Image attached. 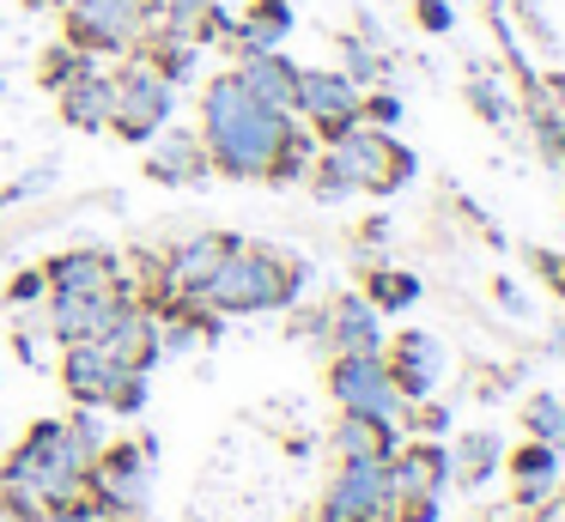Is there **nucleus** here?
Returning <instances> with one entry per match:
<instances>
[{
  "mask_svg": "<svg viewBox=\"0 0 565 522\" xmlns=\"http://www.w3.org/2000/svg\"><path fill=\"white\" fill-rule=\"evenodd\" d=\"M292 291H298V267L286 255L232 243L195 298L213 303V310H280V303H292Z\"/></svg>",
  "mask_w": 565,
  "mask_h": 522,
  "instance_id": "nucleus-3",
  "label": "nucleus"
},
{
  "mask_svg": "<svg viewBox=\"0 0 565 522\" xmlns=\"http://www.w3.org/2000/svg\"><path fill=\"white\" fill-rule=\"evenodd\" d=\"M329 388L347 413H371V419H390V425H395V413H402V395H395V383H390L383 352H341L334 371H329Z\"/></svg>",
  "mask_w": 565,
  "mask_h": 522,
  "instance_id": "nucleus-7",
  "label": "nucleus"
},
{
  "mask_svg": "<svg viewBox=\"0 0 565 522\" xmlns=\"http://www.w3.org/2000/svg\"><path fill=\"white\" fill-rule=\"evenodd\" d=\"M511 473H516V492L523 498H541L553 486V473H559V456H553V444H529V449H516Z\"/></svg>",
  "mask_w": 565,
  "mask_h": 522,
  "instance_id": "nucleus-19",
  "label": "nucleus"
},
{
  "mask_svg": "<svg viewBox=\"0 0 565 522\" xmlns=\"http://www.w3.org/2000/svg\"><path fill=\"white\" fill-rule=\"evenodd\" d=\"M292 128V109L249 97L237 73H220L201 92V146H207V164H220L225 177H268Z\"/></svg>",
  "mask_w": 565,
  "mask_h": 522,
  "instance_id": "nucleus-1",
  "label": "nucleus"
},
{
  "mask_svg": "<svg viewBox=\"0 0 565 522\" xmlns=\"http://www.w3.org/2000/svg\"><path fill=\"white\" fill-rule=\"evenodd\" d=\"M147 170L159 182H201L207 177V146H201L195 128H171V134H152V152H147Z\"/></svg>",
  "mask_w": 565,
  "mask_h": 522,
  "instance_id": "nucleus-12",
  "label": "nucleus"
},
{
  "mask_svg": "<svg viewBox=\"0 0 565 522\" xmlns=\"http://www.w3.org/2000/svg\"><path fill=\"white\" fill-rule=\"evenodd\" d=\"M541 274H547V286L565 298V255H541Z\"/></svg>",
  "mask_w": 565,
  "mask_h": 522,
  "instance_id": "nucleus-26",
  "label": "nucleus"
},
{
  "mask_svg": "<svg viewBox=\"0 0 565 522\" xmlns=\"http://www.w3.org/2000/svg\"><path fill=\"white\" fill-rule=\"evenodd\" d=\"M298 61L286 55V49H256V55H244V67H237V79H244V92L249 97H262V104H274V109H292V97H298Z\"/></svg>",
  "mask_w": 565,
  "mask_h": 522,
  "instance_id": "nucleus-10",
  "label": "nucleus"
},
{
  "mask_svg": "<svg viewBox=\"0 0 565 522\" xmlns=\"http://www.w3.org/2000/svg\"><path fill=\"white\" fill-rule=\"evenodd\" d=\"M292 36V0H249V12L225 31V43L237 55H256V49H280Z\"/></svg>",
  "mask_w": 565,
  "mask_h": 522,
  "instance_id": "nucleus-13",
  "label": "nucleus"
},
{
  "mask_svg": "<svg viewBox=\"0 0 565 522\" xmlns=\"http://www.w3.org/2000/svg\"><path fill=\"white\" fill-rule=\"evenodd\" d=\"M444 456H450V468H456V480H462V486H480L492 468H499V437H492V432H468L462 444L444 449Z\"/></svg>",
  "mask_w": 565,
  "mask_h": 522,
  "instance_id": "nucleus-18",
  "label": "nucleus"
},
{
  "mask_svg": "<svg viewBox=\"0 0 565 522\" xmlns=\"http://www.w3.org/2000/svg\"><path fill=\"white\" fill-rule=\"evenodd\" d=\"M43 291H50V279H43V274H25V279L13 286V298L25 303V298H43Z\"/></svg>",
  "mask_w": 565,
  "mask_h": 522,
  "instance_id": "nucleus-27",
  "label": "nucleus"
},
{
  "mask_svg": "<svg viewBox=\"0 0 565 522\" xmlns=\"http://www.w3.org/2000/svg\"><path fill=\"white\" fill-rule=\"evenodd\" d=\"M50 291H116V255L104 249H74V255H55L43 267Z\"/></svg>",
  "mask_w": 565,
  "mask_h": 522,
  "instance_id": "nucleus-14",
  "label": "nucleus"
},
{
  "mask_svg": "<svg viewBox=\"0 0 565 522\" xmlns=\"http://www.w3.org/2000/svg\"><path fill=\"white\" fill-rule=\"evenodd\" d=\"M523 419H529V437H535V444H565V401L559 395H535Z\"/></svg>",
  "mask_w": 565,
  "mask_h": 522,
  "instance_id": "nucleus-21",
  "label": "nucleus"
},
{
  "mask_svg": "<svg viewBox=\"0 0 565 522\" xmlns=\"http://www.w3.org/2000/svg\"><path fill=\"white\" fill-rule=\"evenodd\" d=\"M164 0H62L67 43H79L86 55H135L147 49V36L159 31Z\"/></svg>",
  "mask_w": 565,
  "mask_h": 522,
  "instance_id": "nucleus-4",
  "label": "nucleus"
},
{
  "mask_svg": "<svg viewBox=\"0 0 565 522\" xmlns=\"http://www.w3.org/2000/svg\"><path fill=\"white\" fill-rule=\"evenodd\" d=\"M468 104H475L480 116L492 121V128H499V121H511V97H504L499 85L487 79V73H480V79H468Z\"/></svg>",
  "mask_w": 565,
  "mask_h": 522,
  "instance_id": "nucleus-24",
  "label": "nucleus"
},
{
  "mask_svg": "<svg viewBox=\"0 0 565 522\" xmlns=\"http://www.w3.org/2000/svg\"><path fill=\"white\" fill-rule=\"evenodd\" d=\"M383 364H390L395 395H402V401H426L431 388H438L444 352H438V340H431V334H402V340H395V359H383Z\"/></svg>",
  "mask_w": 565,
  "mask_h": 522,
  "instance_id": "nucleus-8",
  "label": "nucleus"
},
{
  "mask_svg": "<svg viewBox=\"0 0 565 522\" xmlns=\"http://www.w3.org/2000/svg\"><path fill=\"white\" fill-rule=\"evenodd\" d=\"M55 97H62V116L74 121V128L98 134V128H110V109H116V73H104V61H98V67H86Z\"/></svg>",
  "mask_w": 565,
  "mask_h": 522,
  "instance_id": "nucleus-11",
  "label": "nucleus"
},
{
  "mask_svg": "<svg viewBox=\"0 0 565 522\" xmlns=\"http://www.w3.org/2000/svg\"><path fill=\"white\" fill-rule=\"evenodd\" d=\"M98 492H104V504H116V510H135L140 498H147V449L140 444H116V449H98Z\"/></svg>",
  "mask_w": 565,
  "mask_h": 522,
  "instance_id": "nucleus-9",
  "label": "nucleus"
},
{
  "mask_svg": "<svg viewBox=\"0 0 565 522\" xmlns=\"http://www.w3.org/2000/svg\"><path fill=\"white\" fill-rule=\"evenodd\" d=\"M292 116L305 121L317 140H334L359 121V85L347 79L341 67H317V73H298V97H292Z\"/></svg>",
  "mask_w": 565,
  "mask_h": 522,
  "instance_id": "nucleus-6",
  "label": "nucleus"
},
{
  "mask_svg": "<svg viewBox=\"0 0 565 522\" xmlns=\"http://www.w3.org/2000/svg\"><path fill=\"white\" fill-rule=\"evenodd\" d=\"M171 92L177 85L164 79L152 61H128L116 73V109H110V128L122 140H152V134L171 121Z\"/></svg>",
  "mask_w": 565,
  "mask_h": 522,
  "instance_id": "nucleus-5",
  "label": "nucleus"
},
{
  "mask_svg": "<svg viewBox=\"0 0 565 522\" xmlns=\"http://www.w3.org/2000/svg\"><path fill=\"white\" fill-rule=\"evenodd\" d=\"M419 24H426V31H450V24H456V7H450V0H419Z\"/></svg>",
  "mask_w": 565,
  "mask_h": 522,
  "instance_id": "nucleus-25",
  "label": "nucleus"
},
{
  "mask_svg": "<svg viewBox=\"0 0 565 522\" xmlns=\"http://www.w3.org/2000/svg\"><path fill=\"white\" fill-rule=\"evenodd\" d=\"M38 7H62V0H38Z\"/></svg>",
  "mask_w": 565,
  "mask_h": 522,
  "instance_id": "nucleus-28",
  "label": "nucleus"
},
{
  "mask_svg": "<svg viewBox=\"0 0 565 522\" xmlns=\"http://www.w3.org/2000/svg\"><path fill=\"white\" fill-rule=\"evenodd\" d=\"M359 121H365V128H395V121H402V97L395 92H359Z\"/></svg>",
  "mask_w": 565,
  "mask_h": 522,
  "instance_id": "nucleus-23",
  "label": "nucleus"
},
{
  "mask_svg": "<svg viewBox=\"0 0 565 522\" xmlns=\"http://www.w3.org/2000/svg\"><path fill=\"white\" fill-rule=\"evenodd\" d=\"M371 298H377L383 310H402V303L419 298V279L414 274H395V267H377V274H371Z\"/></svg>",
  "mask_w": 565,
  "mask_h": 522,
  "instance_id": "nucleus-22",
  "label": "nucleus"
},
{
  "mask_svg": "<svg viewBox=\"0 0 565 522\" xmlns=\"http://www.w3.org/2000/svg\"><path fill=\"white\" fill-rule=\"evenodd\" d=\"M334 449H341V461H390V456H395L390 419H371V413H347L341 432H334Z\"/></svg>",
  "mask_w": 565,
  "mask_h": 522,
  "instance_id": "nucleus-16",
  "label": "nucleus"
},
{
  "mask_svg": "<svg viewBox=\"0 0 565 522\" xmlns=\"http://www.w3.org/2000/svg\"><path fill=\"white\" fill-rule=\"evenodd\" d=\"M329 334H334V352H383L377 310H371L365 298H347V303H334V316H329Z\"/></svg>",
  "mask_w": 565,
  "mask_h": 522,
  "instance_id": "nucleus-17",
  "label": "nucleus"
},
{
  "mask_svg": "<svg viewBox=\"0 0 565 522\" xmlns=\"http://www.w3.org/2000/svg\"><path fill=\"white\" fill-rule=\"evenodd\" d=\"M317 194L334 201V194H353V189H371V194H390L414 177V152L390 140V128H365L353 121L347 134H334L329 152H322V170H317Z\"/></svg>",
  "mask_w": 565,
  "mask_h": 522,
  "instance_id": "nucleus-2",
  "label": "nucleus"
},
{
  "mask_svg": "<svg viewBox=\"0 0 565 522\" xmlns=\"http://www.w3.org/2000/svg\"><path fill=\"white\" fill-rule=\"evenodd\" d=\"M225 249H232V237H189L183 249L164 262V279H171L177 291H189V298H195V291L213 279V267L225 262Z\"/></svg>",
  "mask_w": 565,
  "mask_h": 522,
  "instance_id": "nucleus-15",
  "label": "nucleus"
},
{
  "mask_svg": "<svg viewBox=\"0 0 565 522\" xmlns=\"http://www.w3.org/2000/svg\"><path fill=\"white\" fill-rule=\"evenodd\" d=\"M86 67H98V55H86L79 43H67V36H62V49H50V55H43V85H50V92H62V85H74Z\"/></svg>",
  "mask_w": 565,
  "mask_h": 522,
  "instance_id": "nucleus-20",
  "label": "nucleus"
}]
</instances>
